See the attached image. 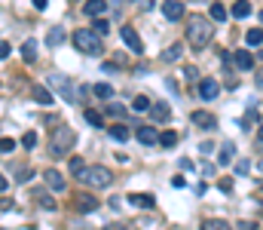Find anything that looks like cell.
I'll use <instances>...</instances> for the list:
<instances>
[{
	"instance_id": "cell-16",
	"label": "cell",
	"mask_w": 263,
	"mask_h": 230,
	"mask_svg": "<svg viewBox=\"0 0 263 230\" xmlns=\"http://www.w3.org/2000/svg\"><path fill=\"white\" fill-rule=\"evenodd\" d=\"M22 59H25L28 65L37 62V40H25V43H22Z\"/></svg>"
},
{
	"instance_id": "cell-7",
	"label": "cell",
	"mask_w": 263,
	"mask_h": 230,
	"mask_svg": "<svg viewBox=\"0 0 263 230\" xmlns=\"http://www.w3.org/2000/svg\"><path fill=\"white\" fill-rule=\"evenodd\" d=\"M230 62H233L239 71H251V68H254V59H251V52H248V49H236V52H230Z\"/></svg>"
},
{
	"instance_id": "cell-30",
	"label": "cell",
	"mask_w": 263,
	"mask_h": 230,
	"mask_svg": "<svg viewBox=\"0 0 263 230\" xmlns=\"http://www.w3.org/2000/svg\"><path fill=\"white\" fill-rule=\"evenodd\" d=\"M37 203H40L46 212H55V200H52L49 193H37Z\"/></svg>"
},
{
	"instance_id": "cell-27",
	"label": "cell",
	"mask_w": 263,
	"mask_h": 230,
	"mask_svg": "<svg viewBox=\"0 0 263 230\" xmlns=\"http://www.w3.org/2000/svg\"><path fill=\"white\" fill-rule=\"evenodd\" d=\"M245 43H248V46H260V43H263V31H260V28L248 31V34H245Z\"/></svg>"
},
{
	"instance_id": "cell-36",
	"label": "cell",
	"mask_w": 263,
	"mask_h": 230,
	"mask_svg": "<svg viewBox=\"0 0 263 230\" xmlns=\"http://www.w3.org/2000/svg\"><path fill=\"white\" fill-rule=\"evenodd\" d=\"M254 123H257V111H254V108H248V114H245V120H242V126H245V129H251Z\"/></svg>"
},
{
	"instance_id": "cell-4",
	"label": "cell",
	"mask_w": 263,
	"mask_h": 230,
	"mask_svg": "<svg viewBox=\"0 0 263 230\" xmlns=\"http://www.w3.org/2000/svg\"><path fill=\"white\" fill-rule=\"evenodd\" d=\"M80 178L89 184V187H107L113 175H110V169H107V166H89V169L80 175Z\"/></svg>"
},
{
	"instance_id": "cell-32",
	"label": "cell",
	"mask_w": 263,
	"mask_h": 230,
	"mask_svg": "<svg viewBox=\"0 0 263 230\" xmlns=\"http://www.w3.org/2000/svg\"><path fill=\"white\" fill-rule=\"evenodd\" d=\"M159 145L162 148H174V145H178V135H174V132H162L159 135Z\"/></svg>"
},
{
	"instance_id": "cell-24",
	"label": "cell",
	"mask_w": 263,
	"mask_h": 230,
	"mask_svg": "<svg viewBox=\"0 0 263 230\" xmlns=\"http://www.w3.org/2000/svg\"><path fill=\"white\" fill-rule=\"evenodd\" d=\"M61 40H64V31H61V28H49V34H46V46H61Z\"/></svg>"
},
{
	"instance_id": "cell-37",
	"label": "cell",
	"mask_w": 263,
	"mask_h": 230,
	"mask_svg": "<svg viewBox=\"0 0 263 230\" xmlns=\"http://www.w3.org/2000/svg\"><path fill=\"white\" fill-rule=\"evenodd\" d=\"M15 151V138H0V153H9Z\"/></svg>"
},
{
	"instance_id": "cell-10",
	"label": "cell",
	"mask_w": 263,
	"mask_h": 230,
	"mask_svg": "<svg viewBox=\"0 0 263 230\" xmlns=\"http://www.w3.org/2000/svg\"><path fill=\"white\" fill-rule=\"evenodd\" d=\"M138 141L147 145V148H153V145H159V132H156L153 126H138Z\"/></svg>"
},
{
	"instance_id": "cell-2",
	"label": "cell",
	"mask_w": 263,
	"mask_h": 230,
	"mask_svg": "<svg viewBox=\"0 0 263 230\" xmlns=\"http://www.w3.org/2000/svg\"><path fill=\"white\" fill-rule=\"evenodd\" d=\"M74 141H77V135H74V129H71V126H58L55 132H52V141H49V156L61 160V156L74 148Z\"/></svg>"
},
{
	"instance_id": "cell-1",
	"label": "cell",
	"mask_w": 263,
	"mask_h": 230,
	"mask_svg": "<svg viewBox=\"0 0 263 230\" xmlns=\"http://www.w3.org/2000/svg\"><path fill=\"white\" fill-rule=\"evenodd\" d=\"M214 31H211V22L205 19V15H190L187 19V40L193 49H205L208 43H211Z\"/></svg>"
},
{
	"instance_id": "cell-6",
	"label": "cell",
	"mask_w": 263,
	"mask_h": 230,
	"mask_svg": "<svg viewBox=\"0 0 263 230\" xmlns=\"http://www.w3.org/2000/svg\"><path fill=\"white\" fill-rule=\"evenodd\" d=\"M122 40H126V46L135 52V56H141V52H144V43H141V37H138V31L132 28V25H122Z\"/></svg>"
},
{
	"instance_id": "cell-39",
	"label": "cell",
	"mask_w": 263,
	"mask_h": 230,
	"mask_svg": "<svg viewBox=\"0 0 263 230\" xmlns=\"http://www.w3.org/2000/svg\"><path fill=\"white\" fill-rule=\"evenodd\" d=\"M184 80H199V71L196 68H184Z\"/></svg>"
},
{
	"instance_id": "cell-17",
	"label": "cell",
	"mask_w": 263,
	"mask_h": 230,
	"mask_svg": "<svg viewBox=\"0 0 263 230\" xmlns=\"http://www.w3.org/2000/svg\"><path fill=\"white\" fill-rule=\"evenodd\" d=\"M233 153H236V148H233V141H223V148H220V153H217V163H220V166H226V163H233Z\"/></svg>"
},
{
	"instance_id": "cell-25",
	"label": "cell",
	"mask_w": 263,
	"mask_h": 230,
	"mask_svg": "<svg viewBox=\"0 0 263 230\" xmlns=\"http://www.w3.org/2000/svg\"><path fill=\"white\" fill-rule=\"evenodd\" d=\"M83 120H86V123H89V126H98V129L104 126V117H101L98 111H89V108H86V111H83Z\"/></svg>"
},
{
	"instance_id": "cell-31",
	"label": "cell",
	"mask_w": 263,
	"mask_h": 230,
	"mask_svg": "<svg viewBox=\"0 0 263 230\" xmlns=\"http://www.w3.org/2000/svg\"><path fill=\"white\" fill-rule=\"evenodd\" d=\"M211 19H214V22H226V9H223V3H211Z\"/></svg>"
},
{
	"instance_id": "cell-21",
	"label": "cell",
	"mask_w": 263,
	"mask_h": 230,
	"mask_svg": "<svg viewBox=\"0 0 263 230\" xmlns=\"http://www.w3.org/2000/svg\"><path fill=\"white\" fill-rule=\"evenodd\" d=\"M233 15H236V19H248V15H251V3H248V0H236Z\"/></svg>"
},
{
	"instance_id": "cell-18",
	"label": "cell",
	"mask_w": 263,
	"mask_h": 230,
	"mask_svg": "<svg viewBox=\"0 0 263 230\" xmlns=\"http://www.w3.org/2000/svg\"><path fill=\"white\" fill-rule=\"evenodd\" d=\"M92 92H95V98H101V101H110V98H113V86H110V83H95Z\"/></svg>"
},
{
	"instance_id": "cell-13",
	"label": "cell",
	"mask_w": 263,
	"mask_h": 230,
	"mask_svg": "<svg viewBox=\"0 0 263 230\" xmlns=\"http://www.w3.org/2000/svg\"><path fill=\"white\" fill-rule=\"evenodd\" d=\"M190 120L196 123V126H205V129H214V126H217V120L208 114V111H193V114H190Z\"/></svg>"
},
{
	"instance_id": "cell-11",
	"label": "cell",
	"mask_w": 263,
	"mask_h": 230,
	"mask_svg": "<svg viewBox=\"0 0 263 230\" xmlns=\"http://www.w3.org/2000/svg\"><path fill=\"white\" fill-rule=\"evenodd\" d=\"M43 181H46V187H52L55 193L64 190V178H61V172H55V169H46L43 172Z\"/></svg>"
},
{
	"instance_id": "cell-38",
	"label": "cell",
	"mask_w": 263,
	"mask_h": 230,
	"mask_svg": "<svg viewBox=\"0 0 263 230\" xmlns=\"http://www.w3.org/2000/svg\"><path fill=\"white\" fill-rule=\"evenodd\" d=\"M248 172H251V163L248 160H239L236 163V175H248Z\"/></svg>"
},
{
	"instance_id": "cell-48",
	"label": "cell",
	"mask_w": 263,
	"mask_h": 230,
	"mask_svg": "<svg viewBox=\"0 0 263 230\" xmlns=\"http://www.w3.org/2000/svg\"><path fill=\"white\" fill-rule=\"evenodd\" d=\"M257 169H260V172H263V160H260V163H257Z\"/></svg>"
},
{
	"instance_id": "cell-45",
	"label": "cell",
	"mask_w": 263,
	"mask_h": 230,
	"mask_svg": "<svg viewBox=\"0 0 263 230\" xmlns=\"http://www.w3.org/2000/svg\"><path fill=\"white\" fill-rule=\"evenodd\" d=\"M141 9H153V0H141Z\"/></svg>"
},
{
	"instance_id": "cell-23",
	"label": "cell",
	"mask_w": 263,
	"mask_h": 230,
	"mask_svg": "<svg viewBox=\"0 0 263 230\" xmlns=\"http://www.w3.org/2000/svg\"><path fill=\"white\" fill-rule=\"evenodd\" d=\"M67 169H71V175H74V178H80V175L86 172V160H83V156H71V163H67Z\"/></svg>"
},
{
	"instance_id": "cell-47",
	"label": "cell",
	"mask_w": 263,
	"mask_h": 230,
	"mask_svg": "<svg viewBox=\"0 0 263 230\" xmlns=\"http://www.w3.org/2000/svg\"><path fill=\"white\" fill-rule=\"evenodd\" d=\"M260 145H263V126H260Z\"/></svg>"
},
{
	"instance_id": "cell-20",
	"label": "cell",
	"mask_w": 263,
	"mask_h": 230,
	"mask_svg": "<svg viewBox=\"0 0 263 230\" xmlns=\"http://www.w3.org/2000/svg\"><path fill=\"white\" fill-rule=\"evenodd\" d=\"M150 114H153V120H156V123H165V120L171 117V111L165 108V104H150Z\"/></svg>"
},
{
	"instance_id": "cell-33",
	"label": "cell",
	"mask_w": 263,
	"mask_h": 230,
	"mask_svg": "<svg viewBox=\"0 0 263 230\" xmlns=\"http://www.w3.org/2000/svg\"><path fill=\"white\" fill-rule=\"evenodd\" d=\"M22 148H28V151L37 148V132H25V135H22Z\"/></svg>"
},
{
	"instance_id": "cell-26",
	"label": "cell",
	"mask_w": 263,
	"mask_h": 230,
	"mask_svg": "<svg viewBox=\"0 0 263 230\" xmlns=\"http://www.w3.org/2000/svg\"><path fill=\"white\" fill-rule=\"evenodd\" d=\"M132 111L138 114V111H150V98L147 95H135L132 98Z\"/></svg>"
},
{
	"instance_id": "cell-40",
	"label": "cell",
	"mask_w": 263,
	"mask_h": 230,
	"mask_svg": "<svg viewBox=\"0 0 263 230\" xmlns=\"http://www.w3.org/2000/svg\"><path fill=\"white\" fill-rule=\"evenodd\" d=\"M0 59H9V43L0 40Z\"/></svg>"
},
{
	"instance_id": "cell-34",
	"label": "cell",
	"mask_w": 263,
	"mask_h": 230,
	"mask_svg": "<svg viewBox=\"0 0 263 230\" xmlns=\"http://www.w3.org/2000/svg\"><path fill=\"white\" fill-rule=\"evenodd\" d=\"M107 114L119 120V117H126V108H122V104H116V101H110V104H107Z\"/></svg>"
},
{
	"instance_id": "cell-43",
	"label": "cell",
	"mask_w": 263,
	"mask_h": 230,
	"mask_svg": "<svg viewBox=\"0 0 263 230\" xmlns=\"http://www.w3.org/2000/svg\"><path fill=\"white\" fill-rule=\"evenodd\" d=\"M254 83H257V89H263V68L257 71V77H254Z\"/></svg>"
},
{
	"instance_id": "cell-42",
	"label": "cell",
	"mask_w": 263,
	"mask_h": 230,
	"mask_svg": "<svg viewBox=\"0 0 263 230\" xmlns=\"http://www.w3.org/2000/svg\"><path fill=\"white\" fill-rule=\"evenodd\" d=\"M6 209H12V200H6V197H0V212H6Z\"/></svg>"
},
{
	"instance_id": "cell-44",
	"label": "cell",
	"mask_w": 263,
	"mask_h": 230,
	"mask_svg": "<svg viewBox=\"0 0 263 230\" xmlns=\"http://www.w3.org/2000/svg\"><path fill=\"white\" fill-rule=\"evenodd\" d=\"M34 6H37V9L43 12V9H46V0H34Z\"/></svg>"
},
{
	"instance_id": "cell-29",
	"label": "cell",
	"mask_w": 263,
	"mask_h": 230,
	"mask_svg": "<svg viewBox=\"0 0 263 230\" xmlns=\"http://www.w3.org/2000/svg\"><path fill=\"white\" fill-rule=\"evenodd\" d=\"M92 31H95V34H107V31H110V22H107V19H101V15H95Z\"/></svg>"
},
{
	"instance_id": "cell-46",
	"label": "cell",
	"mask_w": 263,
	"mask_h": 230,
	"mask_svg": "<svg viewBox=\"0 0 263 230\" xmlns=\"http://www.w3.org/2000/svg\"><path fill=\"white\" fill-rule=\"evenodd\" d=\"M6 190V178H3V175H0V193H3Z\"/></svg>"
},
{
	"instance_id": "cell-19",
	"label": "cell",
	"mask_w": 263,
	"mask_h": 230,
	"mask_svg": "<svg viewBox=\"0 0 263 230\" xmlns=\"http://www.w3.org/2000/svg\"><path fill=\"white\" fill-rule=\"evenodd\" d=\"M77 209H80V212H95V209H98V200L83 193V197H77Z\"/></svg>"
},
{
	"instance_id": "cell-5",
	"label": "cell",
	"mask_w": 263,
	"mask_h": 230,
	"mask_svg": "<svg viewBox=\"0 0 263 230\" xmlns=\"http://www.w3.org/2000/svg\"><path fill=\"white\" fill-rule=\"evenodd\" d=\"M49 86H52V89H55L58 95H64L67 101H77V95H74V80H71V77L52 74V77H49Z\"/></svg>"
},
{
	"instance_id": "cell-9",
	"label": "cell",
	"mask_w": 263,
	"mask_h": 230,
	"mask_svg": "<svg viewBox=\"0 0 263 230\" xmlns=\"http://www.w3.org/2000/svg\"><path fill=\"white\" fill-rule=\"evenodd\" d=\"M217 92H220V83H217V80H211V77H208V80H199V95H202L205 101H211Z\"/></svg>"
},
{
	"instance_id": "cell-14",
	"label": "cell",
	"mask_w": 263,
	"mask_h": 230,
	"mask_svg": "<svg viewBox=\"0 0 263 230\" xmlns=\"http://www.w3.org/2000/svg\"><path fill=\"white\" fill-rule=\"evenodd\" d=\"M104 9H107V3H104V0H86V3H83V12L92 15V19H95V15H101Z\"/></svg>"
},
{
	"instance_id": "cell-28",
	"label": "cell",
	"mask_w": 263,
	"mask_h": 230,
	"mask_svg": "<svg viewBox=\"0 0 263 230\" xmlns=\"http://www.w3.org/2000/svg\"><path fill=\"white\" fill-rule=\"evenodd\" d=\"M34 98H37L40 104H52V92L43 89V86H34Z\"/></svg>"
},
{
	"instance_id": "cell-15",
	"label": "cell",
	"mask_w": 263,
	"mask_h": 230,
	"mask_svg": "<svg viewBox=\"0 0 263 230\" xmlns=\"http://www.w3.org/2000/svg\"><path fill=\"white\" fill-rule=\"evenodd\" d=\"M181 56H184V43H171L168 49H162V62H168V65L178 62Z\"/></svg>"
},
{
	"instance_id": "cell-3",
	"label": "cell",
	"mask_w": 263,
	"mask_h": 230,
	"mask_svg": "<svg viewBox=\"0 0 263 230\" xmlns=\"http://www.w3.org/2000/svg\"><path fill=\"white\" fill-rule=\"evenodd\" d=\"M74 46L83 52V56H101L104 46H101V34L83 28V31H74Z\"/></svg>"
},
{
	"instance_id": "cell-12",
	"label": "cell",
	"mask_w": 263,
	"mask_h": 230,
	"mask_svg": "<svg viewBox=\"0 0 263 230\" xmlns=\"http://www.w3.org/2000/svg\"><path fill=\"white\" fill-rule=\"evenodd\" d=\"M129 203L135 209H153L156 200H153V193H129Z\"/></svg>"
},
{
	"instance_id": "cell-8",
	"label": "cell",
	"mask_w": 263,
	"mask_h": 230,
	"mask_svg": "<svg viewBox=\"0 0 263 230\" xmlns=\"http://www.w3.org/2000/svg\"><path fill=\"white\" fill-rule=\"evenodd\" d=\"M162 15L168 22L184 19V3H181V0H165V3H162Z\"/></svg>"
},
{
	"instance_id": "cell-35",
	"label": "cell",
	"mask_w": 263,
	"mask_h": 230,
	"mask_svg": "<svg viewBox=\"0 0 263 230\" xmlns=\"http://www.w3.org/2000/svg\"><path fill=\"white\" fill-rule=\"evenodd\" d=\"M202 227H205V230H226L230 224H226V221H220V218H214V221H205Z\"/></svg>"
},
{
	"instance_id": "cell-41",
	"label": "cell",
	"mask_w": 263,
	"mask_h": 230,
	"mask_svg": "<svg viewBox=\"0 0 263 230\" xmlns=\"http://www.w3.org/2000/svg\"><path fill=\"white\" fill-rule=\"evenodd\" d=\"M202 175H205V178H214V166L205 163V166H202Z\"/></svg>"
},
{
	"instance_id": "cell-22",
	"label": "cell",
	"mask_w": 263,
	"mask_h": 230,
	"mask_svg": "<svg viewBox=\"0 0 263 230\" xmlns=\"http://www.w3.org/2000/svg\"><path fill=\"white\" fill-rule=\"evenodd\" d=\"M110 135H113L116 141H129V138H132L129 126H122V123H113V126H110Z\"/></svg>"
}]
</instances>
